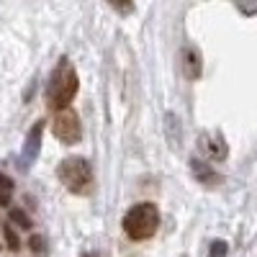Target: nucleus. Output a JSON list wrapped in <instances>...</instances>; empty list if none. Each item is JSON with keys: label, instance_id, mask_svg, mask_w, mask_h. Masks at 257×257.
<instances>
[{"label": "nucleus", "instance_id": "16", "mask_svg": "<svg viewBox=\"0 0 257 257\" xmlns=\"http://www.w3.org/2000/svg\"><path fill=\"white\" fill-rule=\"evenodd\" d=\"M82 257H95V254H82Z\"/></svg>", "mask_w": 257, "mask_h": 257}, {"label": "nucleus", "instance_id": "7", "mask_svg": "<svg viewBox=\"0 0 257 257\" xmlns=\"http://www.w3.org/2000/svg\"><path fill=\"white\" fill-rule=\"evenodd\" d=\"M198 144H201V149H203L211 160H226V142H224L221 134H216V132H203V134L198 137Z\"/></svg>", "mask_w": 257, "mask_h": 257}, {"label": "nucleus", "instance_id": "13", "mask_svg": "<svg viewBox=\"0 0 257 257\" xmlns=\"http://www.w3.org/2000/svg\"><path fill=\"white\" fill-rule=\"evenodd\" d=\"M11 190H13V180L11 178H6L3 173H0V193H3V203H8V196H11Z\"/></svg>", "mask_w": 257, "mask_h": 257}, {"label": "nucleus", "instance_id": "15", "mask_svg": "<svg viewBox=\"0 0 257 257\" xmlns=\"http://www.w3.org/2000/svg\"><path fill=\"white\" fill-rule=\"evenodd\" d=\"M111 8H113V11H118V13H132V11H134V6H128V3H126V6H118V3H113Z\"/></svg>", "mask_w": 257, "mask_h": 257}, {"label": "nucleus", "instance_id": "2", "mask_svg": "<svg viewBox=\"0 0 257 257\" xmlns=\"http://www.w3.org/2000/svg\"><path fill=\"white\" fill-rule=\"evenodd\" d=\"M123 234L134 242H144L149 237H155V231L160 226V208L152 203V201H142V203H134L123 213Z\"/></svg>", "mask_w": 257, "mask_h": 257}, {"label": "nucleus", "instance_id": "12", "mask_svg": "<svg viewBox=\"0 0 257 257\" xmlns=\"http://www.w3.org/2000/svg\"><path fill=\"white\" fill-rule=\"evenodd\" d=\"M226 252H229V244L224 239L211 242V247H208V257H226Z\"/></svg>", "mask_w": 257, "mask_h": 257}, {"label": "nucleus", "instance_id": "3", "mask_svg": "<svg viewBox=\"0 0 257 257\" xmlns=\"http://www.w3.org/2000/svg\"><path fill=\"white\" fill-rule=\"evenodd\" d=\"M57 178L75 196H90L93 193V167L85 157H64L57 165Z\"/></svg>", "mask_w": 257, "mask_h": 257}, {"label": "nucleus", "instance_id": "6", "mask_svg": "<svg viewBox=\"0 0 257 257\" xmlns=\"http://www.w3.org/2000/svg\"><path fill=\"white\" fill-rule=\"evenodd\" d=\"M180 72L185 80H198L203 72V59L196 47H183L180 52Z\"/></svg>", "mask_w": 257, "mask_h": 257}, {"label": "nucleus", "instance_id": "1", "mask_svg": "<svg viewBox=\"0 0 257 257\" xmlns=\"http://www.w3.org/2000/svg\"><path fill=\"white\" fill-rule=\"evenodd\" d=\"M77 88H80L77 70L72 67V62L67 57H62L57 62L52 77H49V85H47V103H49V108L67 111L72 98L77 95Z\"/></svg>", "mask_w": 257, "mask_h": 257}, {"label": "nucleus", "instance_id": "11", "mask_svg": "<svg viewBox=\"0 0 257 257\" xmlns=\"http://www.w3.org/2000/svg\"><path fill=\"white\" fill-rule=\"evenodd\" d=\"M3 234H6V242H8V247L16 252V249H21V239H18V234H16V229L11 226V224H3Z\"/></svg>", "mask_w": 257, "mask_h": 257}, {"label": "nucleus", "instance_id": "9", "mask_svg": "<svg viewBox=\"0 0 257 257\" xmlns=\"http://www.w3.org/2000/svg\"><path fill=\"white\" fill-rule=\"evenodd\" d=\"M165 121H167L165 126H167L170 142H173V144H175V142H180V132H178V128H180V121H178V116H175V113H167V116H165Z\"/></svg>", "mask_w": 257, "mask_h": 257}, {"label": "nucleus", "instance_id": "14", "mask_svg": "<svg viewBox=\"0 0 257 257\" xmlns=\"http://www.w3.org/2000/svg\"><path fill=\"white\" fill-rule=\"evenodd\" d=\"M29 247H31V252H44V239H41V237H31Z\"/></svg>", "mask_w": 257, "mask_h": 257}, {"label": "nucleus", "instance_id": "5", "mask_svg": "<svg viewBox=\"0 0 257 257\" xmlns=\"http://www.w3.org/2000/svg\"><path fill=\"white\" fill-rule=\"evenodd\" d=\"M41 134H44V123H34L31 132L26 134V142H24V152H21V170H29V165L39 157V149H41Z\"/></svg>", "mask_w": 257, "mask_h": 257}, {"label": "nucleus", "instance_id": "4", "mask_svg": "<svg viewBox=\"0 0 257 257\" xmlns=\"http://www.w3.org/2000/svg\"><path fill=\"white\" fill-rule=\"evenodd\" d=\"M52 134H54V139H59L62 144H67V147L77 144L82 139V126H80L77 113L70 111V108L67 111H59L57 118H54V123H52Z\"/></svg>", "mask_w": 257, "mask_h": 257}, {"label": "nucleus", "instance_id": "10", "mask_svg": "<svg viewBox=\"0 0 257 257\" xmlns=\"http://www.w3.org/2000/svg\"><path fill=\"white\" fill-rule=\"evenodd\" d=\"M8 216H11V221H16L21 229H31V219H29L21 208H11V211H8Z\"/></svg>", "mask_w": 257, "mask_h": 257}, {"label": "nucleus", "instance_id": "8", "mask_svg": "<svg viewBox=\"0 0 257 257\" xmlns=\"http://www.w3.org/2000/svg\"><path fill=\"white\" fill-rule=\"evenodd\" d=\"M190 170H193V175H196V180H201V185H219L221 183L219 173H213V167L201 162L198 157L190 160Z\"/></svg>", "mask_w": 257, "mask_h": 257}]
</instances>
